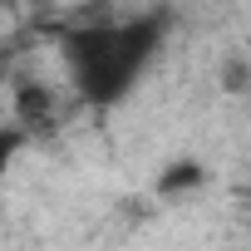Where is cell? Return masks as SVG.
I'll list each match as a JSON object with an SVG mask.
<instances>
[{
  "label": "cell",
  "mask_w": 251,
  "mask_h": 251,
  "mask_svg": "<svg viewBox=\"0 0 251 251\" xmlns=\"http://www.w3.org/2000/svg\"><path fill=\"white\" fill-rule=\"evenodd\" d=\"M0 5H15V0H0Z\"/></svg>",
  "instance_id": "cell-5"
},
{
  "label": "cell",
  "mask_w": 251,
  "mask_h": 251,
  "mask_svg": "<svg viewBox=\"0 0 251 251\" xmlns=\"http://www.w3.org/2000/svg\"><path fill=\"white\" fill-rule=\"evenodd\" d=\"M25 138H30V128H25V123H0V187H5V177H10V163L20 158Z\"/></svg>",
  "instance_id": "cell-4"
},
{
  "label": "cell",
  "mask_w": 251,
  "mask_h": 251,
  "mask_svg": "<svg viewBox=\"0 0 251 251\" xmlns=\"http://www.w3.org/2000/svg\"><path fill=\"white\" fill-rule=\"evenodd\" d=\"M202 177H207V173H202L197 163H173V168L158 177V192H163V197H177V192H192V187H202Z\"/></svg>",
  "instance_id": "cell-3"
},
{
  "label": "cell",
  "mask_w": 251,
  "mask_h": 251,
  "mask_svg": "<svg viewBox=\"0 0 251 251\" xmlns=\"http://www.w3.org/2000/svg\"><path fill=\"white\" fill-rule=\"evenodd\" d=\"M15 113H20V123H25L30 133H45V128L59 123V99L45 84H20L15 89Z\"/></svg>",
  "instance_id": "cell-2"
},
{
  "label": "cell",
  "mask_w": 251,
  "mask_h": 251,
  "mask_svg": "<svg viewBox=\"0 0 251 251\" xmlns=\"http://www.w3.org/2000/svg\"><path fill=\"white\" fill-rule=\"evenodd\" d=\"M163 40H168V15H133V20L64 30L59 54H64L74 94L94 108H108L118 99H128V89L148 74Z\"/></svg>",
  "instance_id": "cell-1"
}]
</instances>
